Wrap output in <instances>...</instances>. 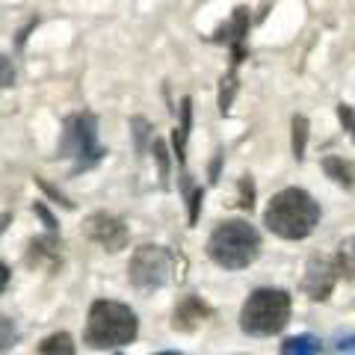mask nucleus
<instances>
[{"instance_id":"obj_6","label":"nucleus","mask_w":355,"mask_h":355,"mask_svg":"<svg viewBox=\"0 0 355 355\" xmlns=\"http://www.w3.org/2000/svg\"><path fill=\"white\" fill-rule=\"evenodd\" d=\"M169 272H172V254L160 246H142L130 258V282L142 287V291L166 284Z\"/></svg>"},{"instance_id":"obj_12","label":"nucleus","mask_w":355,"mask_h":355,"mask_svg":"<svg viewBox=\"0 0 355 355\" xmlns=\"http://www.w3.org/2000/svg\"><path fill=\"white\" fill-rule=\"evenodd\" d=\"M39 355H74V340L65 331H57L39 347Z\"/></svg>"},{"instance_id":"obj_2","label":"nucleus","mask_w":355,"mask_h":355,"mask_svg":"<svg viewBox=\"0 0 355 355\" xmlns=\"http://www.w3.org/2000/svg\"><path fill=\"white\" fill-rule=\"evenodd\" d=\"M207 254L214 263L225 266V270H243L261 254V234L249 222L228 219L216 225V231L207 240Z\"/></svg>"},{"instance_id":"obj_9","label":"nucleus","mask_w":355,"mask_h":355,"mask_svg":"<svg viewBox=\"0 0 355 355\" xmlns=\"http://www.w3.org/2000/svg\"><path fill=\"white\" fill-rule=\"evenodd\" d=\"M210 317V308L202 302L198 296H184L175 308V317H172V326L178 331H196L198 326Z\"/></svg>"},{"instance_id":"obj_8","label":"nucleus","mask_w":355,"mask_h":355,"mask_svg":"<svg viewBox=\"0 0 355 355\" xmlns=\"http://www.w3.org/2000/svg\"><path fill=\"white\" fill-rule=\"evenodd\" d=\"M83 231L89 240L101 243L107 252H119V249H125V243H128V228L110 214H92L86 219Z\"/></svg>"},{"instance_id":"obj_16","label":"nucleus","mask_w":355,"mask_h":355,"mask_svg":"<svg viewBox=\"0 0 355 355\" xmlns=\"http://www.w3.org/2000/svg\"><path fill=\"white\" fill-rule=\"evenodd\" d=\"M12 80H15L12 65H9L6 57H0V86H12Z\"/></svg>"},{"instance_id":"obj_17","label":"nucleus","mask_w":355,"mask_h":355,"mask_svg":"<svg viewBox=\"0 0 355 355\" xmlns=\"http://www.w3.org/2000/svg\"><path fill=\"white\" fill-rule=\"evenodd\" d=\"M154 154H157V160H160V175H166V172H169V169H166V146L160 139L154 142Z\"/></svg>"},{"instance_id":"obj_11","label":"nucleus","mask_w":355,"mask_h":355,"mask_svg":"<svg viewBox=\"0 0 355 355\" xmlns=\"http://www.w3.org/2000/svg\"><path fill=\"white\" fill-rule=\"evenodd\" d=\"M335 263L340 275H347V279H355V237H347L338 246V254H335Z\"/></svg>"},{"instance_id":"obj_20","label":"nucleus","mask_w":355,"mask_h":355,"mask_svg":"<svg viewBox=\"0 0 355 355\" xmlns=\"http://www.w3.org/2000/svg\"><path fill=\"white\" fill-rule=\"evenodd\" d=\"M160 355H181V352H160Z\"/></svg>"},{"instance_id":"obj_13","label":"nucleus","mask_w":355,"mask_h":355,"mask_svg":"<svg viewBox=\"0 0 355 355\" xmlns=\"http://www.w3.org/2000/svg\"><path fill=\"white\" fill-rule=\"evenodd\" d=\"M305 139H308V121L302 116H296L293 119V154L296 157L305 154Z\"/></svg>"},{"instance_id":"obj_10","label":"nucleus","mask_w":355,"mask_h":355,"mask_svg":"<svg viewBox=\"0 0 355 355\" xmlns=\"http://www.w3.org/2000/svg\"><path fill=\"white\" fill-rule=\"evenodd\" d=\"M320 340L314 335H296L282 343V355H317Z\"/></svg>"},{"instance_id":"obj_5","label":"nucleus","mask_w":355,"mask_h":355,"mask_svg":"<svg viewBox=\"0 0 355 355\" xmlns=\"http://www.w3.org/2000/svg\"><path fill=\"white\" fill-rule=\"evenodd\" d=\"M60 154H65V157H77V169H80V166H92L98 157H101V146H98V125H95V119L89 113L71 116L69 121H65Z\"/></svg>"},{"instance_id":"obj_15","label":"nucleus","mask_w":355,"mask_h":355,"mask_svg":"<svg viewBox=\"0 0 355 355\" xmlns=\"http://www.w3.org/2000/svg\"><path fill=\"white\" fill-rule=\"evenodd\" d=\"M326 172H331V175H335V181H340V184H352V178H349V169H347V166H343L338 157H329L326 160Z\"/></svg>"},{"instance_id":"obj_14","label":"nucleus","mask_w":355,"mask_h":355,"mask_svg":"<svg viewBox=\"0 0 355 355\" xmlns=\"http://www.w3.org/2000/svg\"><path fill=\"white\" fill-rule=\"evenodd\" d=\"M18 338V331H15V323L9 317H0V355H3L9 347L15 343Z\"/></svg>"},{"instance_id":"obj_4","label":"nucleus","mask_w":355,"mask_h":355,"mask_svg":"<svg viewBox=\"0 0 355 355\" xmlns=\"http://www.w3.org/2000/svg\"><path fill=\"white\" fill-rule=\"evenodd\" d=\"M291 320V296L287 291H279V287H261L254 291L246 305L240 311V326L249 335H275L282 331Z\"/></svg>"},{"instance_id":"obj_18","label":"nucleus","mask_w":355,"mask_h":355,"mask_svg":"<svg viewBox=\"0 0 355 355\" xmlns=\"http://www.w3.org/2000/svg\"><path fill=\"white\" fill-rule=\"evenodd\" d=\"M198 202H202V190H196L190 198V222H196V216H198Z\"/></svg>"},{"instance_id":"obj_19","label":"nucleus","mask_w":355,"mask_h":355,"mask_svg":"<svg viewBox=\"0 0 355 355\" xmlns=\"http://www.w3.org/2000/svg\"><path fill=\"white\" fill-rule=\"evenodd\" d=\"M6 284H9V270H6V263H0V293L6 291Z\"/></svg>"},{"instance_id":"obj_3","label":"nucleus","mask_w":355,"mask_h":355,"mask_svg":"<svg viewBox=\"0 0 355 355\" xmlns=\"http://www.w3.org/2000/svg\"><path fill=\"white\" fill-rule=\"evenodd\" d=\"M137 314L121 305L110 302V299H98L89 308V323H86V343L92 349H107V347H121L137 338Z\"/></svg>"},{"instance_id":"obj_1","label":"nucleus","mask_w":355,"mask_h":355,"mask_svg":"<svg viewBox=\"0 0 355 355\" xmlns=\"http://www.w3.org/2000/svg\"><path fill=\"white\" fill-rule=\"evenodd\" d=\"M320 222V205L299 187L275 193L263 214V225L284 240H302Z\"/></svg>"},{"instance_id":"obj_7","label":"nucleus","mask_w":355,"mask_h":355,"mask_svg":"<svg viewBox=\"0 0 355 355\" xmlns=\"http://www.w3.org/2000/svg\"><path fill=\"white\" fill-rule=\"evenodd\" d=\"M338 263L335 258H326V254H314V258L308 261L305 266V282H302V291L317 299V302H323V299H329V293L335 291V282H338Z\"/></svg>"}]
</instances>
